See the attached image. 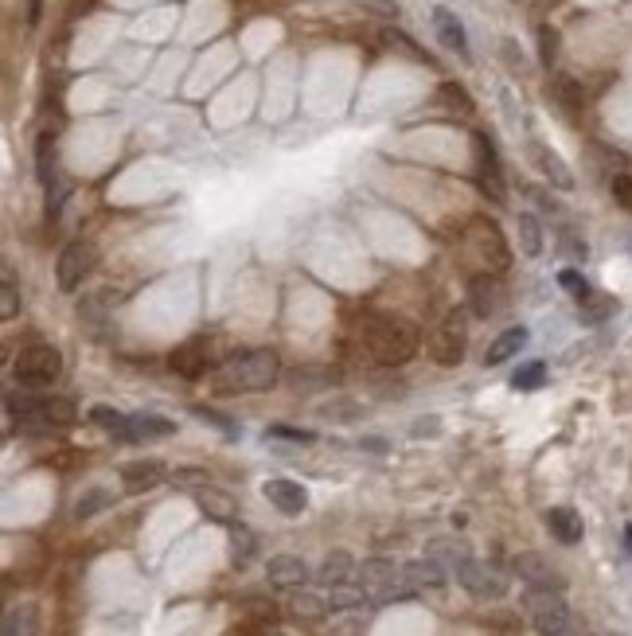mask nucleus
Here are the masks:
<instances>
[{
  "label": "nucleus",
  "mask_w": 632,
  "mask_h": 636,
  "mask_svg": "<svg viewBox=\"0 0 632 636\" xmlns=\"http://www.w3.org/2000/svg\"><path fill=\"white\" fill-rule=\"evenodd\" d=\"M356 344L371 367H402L418 352V332L410 324H402V320L367 317L359 324Z\"/></svg>",
  "instance_id": "1"
},
{
  "label": "nucleus",
  "mask_w": 632,
  "mask_h": 636,
  "mask_svg": "<svg viewBox=\"0 0 632 636\" xmlns=\"http://www.w3.org/2000/svg\"><path fill=\"white\" fill-rule=\"evenodd\" d=\"M281 379V359L270 348H250L242 356L219 363L215 371V391L219 395H250V391H270Z\"/></svg>",
  "instance_id": "2"
},
{
  "label": "nucleus",
  "mask_w": 632,
  "mask_h": 636,
  "mask_svg": "<svg viewBox=\"0 0 632 636\" xmlns=\"http://www.w3.org/2000/svg\"><path fill=\"white\" fill-rule=\"evenodd\" d=\"M8 418L24 430H63L75 422V406L67 398H40L28 395V391H16L8 395Z\"/></svg>",
  "instance_id": "3"
},
{
  "label": "nucleus",
  "mask_w": 632,
  "mask_h": 636,
  "mask_svg": "<svg viewBox=\"0 0 632 636\" xmlns=\"http://www.w3.org/2000/svg\"><path fill=\"white\" fill-rule=\"evenodd\" d=\"M523 605H527V617L539 629V636H586L558 590H527Z\"/></svg>",
  "instance_id": "4"
},
{
  "label": "nucleus",
  "mask_w": 632,
  "mask_h": 636,
  "mask_svg": "<svg viewBox=\"0 0 632 636\" xmlns=\"http://www.w3.org/2000/svg\"><path fill=\"white\" fill-rule=\"evenodd\" d=\"M465 239H469V250H473V258L480 262L484 274L500 278L512 266V250H508V239H504V231H500L496 219L476 215L473 223H469V231H465Z\"/></svg>",
  "instance_id": "5"
},
{
  "label": "nucleus",
  "mask_w": 632,
  "mask_h": 636,
  "mask_svg": "<svg viewBox=\"0 0 632 636\" xmlns=\"http://www.w3.org/2000/svg\"><path fill=\"white\" fill-rule=\"evenodd\" d=\"M12 371H16L20 387L40 391V387H51V383L63 375V356H59L51 344H32V348H24V352L16 356Z\"/></svg>",
  "instance_id": "6"
},
{
  "label": "nucleus",
  "mask_w": 632,
  "mask_h": 636,
  "mask_svg": "<svg viewBox=\"0 0 632 636\" xmlns=\"http://www.w3.org/2000/svg\"><path fill=\"white\" fill-rule=\"evenodd\" d=\"M359 586L367 590L371 601H402V597L414 594V586L406 582V574L398 570L395 562H383V558H367L359 566Z\"/></svg>",
  "instance_id": "7"
},
{
  "label": "nucleus",
  "mask_w": 632,
  "mask_h": 636,
  "mask_svg": "<svg viewBox=\"0 0 632 636\" xmlns=\"http://www.w3.org/2000/svg\"><path fill=\"white\" fill-rule=\"evenodd\" d=\"M473 157H476V184L480 192L492 199V203H504L508 188H504V168L496 157V145L488 141V133H476L473 137Z\"/></svg>",
  "instance_id": "8"
},
{
  "label": "nucleus",
  "mask_w": 632,
  "mask_h": 636,
  "mask_svg": "<svg viewBox=\"0 0 632 636\" xmlns=\"http://www.w3.org/2000/svg\"><path fill=\"white\" fill-rule=\"evenodd\" d=\"M94 262H98V250L90 246V242H71L63 254H59V262H55V278H59V289L63 293H75L82 281L90 278V270H94Z\"/></svg>",
  "instance_id": "9"
},
{
  "label": "nucleus",
  "mask_w": 632,
  "mask_h": 636,
  "mask_svg": "<svg viewBox=\"0 0 632 636\" xmlns=\"http://www.w3.org/2000/svg\"><path fill=\"white\" fill-rule=\"evenodd\" d=\"M465 344H469V336H465V320L457 317H445L441 320V328L434 332V340H430V352L441 367H457L461 359H465Z\"/></svg>",
  "instance_id": "10"
},
{
  "label": "nucleus",
  "mask_w": 632,
  "mask_h": 636,
  "mask_svg": "<svg viewBox=\"0 0 632 636\" xmlns=\"http://www.w3.org/2000/svg\"><path fill=\"white\" fill-rule=\"evenodd\" d=\"M457 582L469 590L473 597H504V590H508V582H504V574L500 570H492L488 562H476V558H469V562H461L457 566Z\"/></svg>",
  "instance_id": "11"
},
{
  "label": "nucleus",
  "mask_w": 632,
  "mask_h": 636,
  "mask_svg": "<svg viewBox=\"0 0 632 636\" xmlns=\"http://www.w3.org/2000/svg\"><path fill=\"white\" fill-rule=\"evenodd\" d=\"M262 492H266V500L274 504L277 512H285V516H301V512L309 508V492H305L297 480L270 477L262 484Z\"/></svg>",
  "instance_id": "12"
},
{
  "label": "nucleus",
  "mask_w": 632,
  "mask_h": 636,
  "mask_svg": "<svg viewBox=\"0 0 632 636\" xmlns=\"http://www.w3.org/2000/svg\"><path fill=\"white\" fill-rule=\"evenodd\" d=\"M515 574L527 582V590H558L562 594V574L554 570L543 555H519L515 558Z\"/></svg>",
  "instance_id": "13"
},
{
  "label": "nucleus",
  "mask_w": 632,
  "mask_h": 636,
  "mask_svg": "<svg viewBox=\"0 0 632 636\" xmlns=\"http://www.w3.org/2000/svg\"><path fill=\"white\" fill-rule=\"evenodd\" d=\"M469 301H473V313L480 320L496 317L500 313V305H504V285L496 274H476L469 281Z\"/></svg>",
  "instance_id": "14"
},
{
  "label": "nucleus",
  "mask_w": 632,
  "mask_h": 636,
  "mask_svg": "<svg viewBox=\"0 0 632 636\" xmlns=\"http://www.w3.org/2000/svg\"><path fill=\"white\" fill-rule=\"evenodd\" d=\"M266 578L274 582L277 590H301L309 582V566L297 555H274L266 562Z\"/></svg>",
  "instance_id": "15"
},
{
  "label": "nucleus",
  "mask_w": 632,
  "mask_h": 636,
  "mask_svg": "<svg viewBox=\"0 0 632 636\" xmlns=\"http://www.w3.org/2000/svg\"><path fill=\"white\" fill-rule=\"evenodd\" d=\"M168 367H172L176 375H184V379H199V375L207 371V340L199 336V340L180 344V348L168 356Z\"/></svg>",
  "instance_id": "16"
},
{
  "label": "nucleus",
  "mask_w": 632,
  "mask_h": 636,
  "mask_svg": "<svg viewBox=\"0 0 632 636\" xmlns=\"http://www.w3.org/2000/svg\"><path fill=\"white\" fill-rule=\"evenodd\" d=\"M160 480H164V465L160 461H129V465H121V488L133 492V496L157 488Z\"/></svg>",
  "instance_id": "17"
},
{
  "label": "nucleus",
  "mask_w": 632,
  "mask_h": 636,
  "mask_svg": "<svg viewBox=\"0 0 632 636\" xmlns=\"http://www.w3.org/2000/svg\"><path fill=\"white\" fill-rule=\"evenodd\" d=\"M531 157H535L539 172L551 180L554 188H562V192H570V188H574V172L566 168V160L558 157L554 149H547V145H531Z\"/></svg>",
  "instance_id": "18"
},
{
  "label": "nucleus",
  "mask_w": 632,
  "mask_h": 636,
  "mask_svg": "<svg viewBox=\"0 0 632 636\" xmlns=\"http://www.w3.org/2000/svg\"><path fill=\"white\" fill-rule=\"evenodd\" d=\"M196 504H199V512L207 519H215V523H235V500L227 496V492H219V488H196Z\"/></svg>",
  "instance_id": "19"
},
{
  "label": "nucleus",
  "mask_w": 632,
  "mask_h": 636,
  "mask_svg": "<svg viewBox=\"0 0 632 636\" xmlns=\"http://www.w3.org/2000/svg\"><path fill=\"white\" fill-rule=\"evenodd\" d=\"M434 28H437V40L445 43L449 51H457L461 59H469V40H465V28H461V20H457L449 8H434Z\"/></svg>",
  "instance_id": "20"
},
{
  "label": "nucleus",
  "mask_w": 632,
  "mask_h": 636,
  "mask_svg": "<svg viewBox=\"0 0 632 636\" xmlns=\"http://www.w3.org/2000/svg\"><path fill=\"white\" fill-rule=\"evenodd\" d=\"M402 574H406V582H410L414 590H441V586H445V570H441V562H434V558H414V562L402 566Z\"/></svg>",
  "instance_id": "21"
},
{
  "label": "nucleus",
  "mask_w": 632,
  "mask_h": 636,
  "mask_svg": "<svg viewBox=\"0 0 632 636\" xmlns=\"http://www.w3.org/2000/svg\"><path fill=\"white\" fill-rule=\"evenodd\" d=\"M527 344V328L519 324V328H504L492 344H488V352H484V363L488 367H496V363H508L512 356H519V348Z\"/></svg>",
  "instance_id": "22"
},
{
  "label": "nucleus",
  "mask_w": 632,
  "mask_h": 636,
  "mask_svg": "<svg viewBox=\"0 0 632 636\" xmlns=\"http://www.w3.org/2000/svg\"><path fill=\"white\" fill-rule=\"evenodd\" d=\"M176 434V422L172 418H160V414H137L129 418V441H157L172 438Z\"/></svg>",
  "instance_id": "23"
},
{
  "label": "nucleus",
  "mask_w": 632,
  "mask_h": 636,
  "mask_svg": "<svg viewBox=\"0 0 632 636\" xmlns=\"http://www.w3.org/2000/svg\"><path fill=\"white\" fill-rule=\"evenodd\" d=\"M547 527H551V535L558 543H566V547H574L578 539H582V519L574 508H551L547 512Z\"/></svg>",
  "instance_id": "24"
},
{
  "label": "nucleus",
  "mask_w": 632,
  "mask_h": 636,
  "mask_svg": "<svg viewBox=\"0 0 632 636\" xmlns=\"http://www.w3.org/2000/svg\"><path fill=\"white\" fill-rule=\"evenodd\" d=\"M551 98L570 114V118H578L582 114V106H586V94H582V86L570 79V75H558L551 82Z\"/></svg>",
  "instance_id": "25"
},
{
  "label": "nucleus",
  "mask_w": 632,
  "mask_h": 636,
  "mask_svg": "<svg viewBox=\"0 0 632 636\" xmlns=\"http://www.w3.org/2000/svg\"><path fill=\"white\" fill-rule=\"evenodd\" d=\"M426 558H434V562H449L453 570L461 566V562H469L473 551H469V543L465 539H434L430 547H426Z\"/></svg>",
  "instance_id": "26"
},
{
  "label": "nucleus",
  "mask_w": 632,
  "mask_h": 636,
  "mask_svg": "<svg viewBox=\"0 0 632 636\" xmlns=\"http://www.w3.org/2000/svg\"><path fill=\"white\" fill-rule=\"evenodd\" d=\"M254 551H258L254 531L242 527V523H231V562H235V566H250V562H254Z\"/></svg>",
  "instance_id": "27"
},
{
  "label": "nucleus",
  "mask_w": 632,
  "mask_h": 636,
  "mask_svg": "<svg viewBox=\"0 0 632 636\" xmlns=\"http://www.w3.org/2000/svg\"><path fill=\"white\" fill-rule=\"evenodd\" d=\"M90 422L102 426V430L114 434V438L129 441V418H125L121 410H114V406H90Z\"/></svg>",
  "instance_id": "28"
},
{
  "label": "nucleus",
  "mask_w": 632,
  "mask_h": 636,
  "mask_svg": "<svg viewBox=\"0 0 632 636\" xmlns=\"http://www.w3.org/2000/svg\"><path fill=\"white\" fill-rule=\"evenodd\" d=\"M36 176H40L43 188H55V137L51 133H43L40 145H36Z\"/></svg>",
  "instance_id": "29"
},
{
  "label": "nucleus",
  "mask_w": 632,
  "mask_h": 636,
  "mask_svg": "<svg viewBox=\"0 0 632 636\" xmlns=\"http://www.w3.org/2000/svg\"><path fill=\"white\" fill-rule=\"evenodd\" d=\"M4 636H36V609L32 605H16L4 617Z\"/></svg>",
  "instance_id": "30"
},
{
  "label": "nucleus",
  "mask_w": 632,
  "mask_h": 636,
  "mask_svg": "<svg viewBox=\"0 0 632 636\" xmlns=\"http://www.w3.org/2000/svg\"><path fill=\"white\" fill-rule=\"evenodd\" d=\"M437 98L445 102V110H453V114H461V118H469V114L476 110L473 98H469V90H465V86H457V82H441Z\"/></svg>",
  "instance_id": "31"
},
{
  "label": "nucleus",
  "mask_w": 632,
  "mask_h": 636,
  "mask_svg": "<svg viewBox=\"0 0 632 636\" xmlns=\"http://www.w3.org/2000/svg\"><path fill=\"white\" fill-rule=\"evenodd\" d=\"M289 609H293V617H301V621H324L328 601H324V597H316V594H293Z\"/></svg>",
  "instance_id": "32"
},
{
  "label": "nucleus",
  "mask_w": 632,
  "mask_h": 636,
  "mask_svg": "<svg viewBox=\"0 0 632 636\" xmlns=\"http://www.w3.org/2000/svg\"><path fill=\"white\" fill-rule=\"evenodd\" d=\"M363 601H367V590H363V586H352V582H340V586L328 590V605H332V609H359Z\"/></svg>",
  "instance_id": "33"
},
{
  "label": "nucleus",
  "mask_w": 632,
  "mask_h": 636,
  "mask_svg": "<svg viewBox=\"0 0 632 636\" xmlns=\"http://www.w3.org/2000/svg\"><path fill=\"white\" fill-rule=\"evenodd\" d=\"M348 570H352V558L344 555V551H336V555L324 558L320 582H324V586H340V582H348Z\"/></svg>",
  "instance_id": "34"
},
{
  "label": "nucleus",
  "mask_w": 632,
  "mask_h": 636,
  "mask_svg": "<svg viewBox=\"0 0 632 636\" xmlns=\"http://www.w3.org/2000/svg\"><path fill=\"white\" fill-rule=\"evenodd\" d=\"M519 246H523V254H527V258L543 254V231H539L535 215H519Z\"/></svg>",
  "instance_id": "35"
},
{
  "label": "nucleus",
  "mask_w": 632,
  "mask_h": 636,
  "mask_svg": "<svg viewBox=\"0 0 632 636\" xmlns=\"http://www.w3.org/2000/svg\"><path fill=\"white\" fill-rule=\"evenodd\" d=\"M543 379H547V363H543V359H535V363H527V367H519V371H515L512 387L515 391H535Z\"/></svg>",
  "instance_id": "36"
},
{
  "label": "nucleus",
  "mask_w": 632,
  "mask_h": 636,
  "mask_svg": "<svg viewBox=\"0 0 632 636\" xmlns=\"http://www.w3.org/2000/svg\"><path fill=\"white\" fill-rule=\"evenodd\" d=\"M110 504H114V496H110L106 488H90L86 496H79V504H75V516H79V519H90L94 512L110 508Z\"/></svg>",
  "instance_id": "37"
},
{
  "label": "nucleus",
  "mask_w": 632,
  "mask_h": 636,
  "mask_svg": "<svg viewBox=\"0 0 632 636\" xmlns=\"http://www.w3.org/2000/svg\"><path fill=\"white\" fill-rule=\"evenodd\" d=\"M16 309H20V289H16L12 270H4V285H0V317L12 320L16 317Z\"/></svg>",
  "instance_id": "38"
},
{
  "label": "nucleus",
  "mask_w": 632,
  "mask_h": 636,
  "mask_svg": "<svg viewBox=\"0 0 632 636\" xmlns=\"http://www.w3.org/2000/svg\"><path fill=\"white\" fill-rule=\"evenodd\" d=\"M383 43H387V47H398V51H406V55H410V59H418V63H430V67H434V59H430L418 43L410 40V36H402V32H383Z\"/></svg>",
  "instance_id": "39"
},
{
  "label": "nucleus",
  "mask_w": 632,
  "mask_h": 636,
  "mask_svg": "<svg viewBox=\"0 0 632 636\" xmlns=\"http://www.w3.org/2000/svg\"><path fill=\"white\" fill-rule=\"evenodd\" d=\"M539 59H543V67H554V59H558V32L551 24L539 28Z\"/></svg>",
  "instance_id": "40"
},
{
  "label": "nucleus",
  "mask_w": 632,
  "mask_h": 636,
  "mask_svg": "<svg viewBox=\"0 0 632 636\" xmlns=\"http://www.w3.org/2000/svg\"><path fill=\"white\" fill-rule=\"evenodd\" d=\"M558 285H562V289H570L578 305H582V301L590 297V285H586V278H582L578 270H562V274H558Z\"/></svg>",
  "instance_id": "41"
},
{
  "label": "nucleus",
  "mask_w": 632,
  "mask_h": 636,
  "mask_svg": "<svg viewBox=\"0 0 632 636\" xmlns=\"http://www.w3.org/2000/svg\"><path fill=\"white\" fill-rule=\"evenodd\" d=\"M289 383H293L297 391H301V387H309V383H336V371H320V375H316V371H293V375H289Z\"/></svg>",
  "instance_id": "42"
},
{
  "label": "nucleus",
  "mask_w": 632,
  "mask_h": 636,
  "mask_svg": "<svg viewBox=\"0 0 632 636\" xmlns=\"http://www.w3.org/2000/svg\"><path fill=\"white\" fill-rule=\"evenodd\" d=\"M196 414L203 418V422H211V426H219L227 438H238V426L231 422V418H223V414H215V410H207V406H196Z\"/></svg>",
  "instance_id": "43"
},
{
  "label": "nucleus",
  "mask_w": 632,
  "mask_h": 636,
  "mask_svg": "<svg viewBox=\"0 0 632 636\" xmlns=\"http://www.w3.org/2000/svg\"><path fill=\"white\" fill-rule=\"evenodd\" d=\"M613 199H617L625 211H632V176H617V180H613Z\"/></svg>",
  "instance_id": "44"
},
{
  "label": "nucleus",
  "mask_w": 632,
  "mask_h": 636,
  "mask_svg": "<svg viewBox=\"0 0 632 636\" xmlns=\"http://www.w3.org/2000/svg\"><path fill=\"white\" fill-rule=\"evenodd\" d=\"M266 438L305 441V445H309V441H313V434H309V430H289V426H270V430H266Z\"/></svg>",
  "instance_id": "45"
},
{
  "label": "nucleus",
  "mask_w": 632,
  "mask_h": 636,
  "mask_svg": "<svg viewBox=\"0 0 632 636\" xmlns=\"http://www.w3.org/2000/svg\"><path fill=\"white\" fill-rule=\"evenodd\" d=\"M562 246H566V254H570V258H578V262L586 258V242H578V235H570V231H566V235H562Z\"/></svg>",
  "instance_id": "46"
},
{
  "label": "nucleus",
  "mask_w": 632,
  "mask_h": 636,
  "mask_svg": "<svg viewBox=\"0 0 632 636\" xmlns=\"http://www.w3.org/2000/svg\"><path fill=\"white\" fill-rule=\"evenodd\" d=\"M40 16H43V0H28V24H32V28L40 24Z\"/></svg>",
  "instance_id": "47"
},
{
  "label": "nucleus",
  "mask_w": 632,
  "mask_h": 636,
  "mask_svg": "<svg viewBox=\"0 0 632 636\" xmlns=\"http://www.w3.org/2000/svg\"><path fill=\"white\" fill-rule=\"evenodd\" d=\"M434 430H437V418H426V422H418L414 434H434Z\"/></svg>",
  "instance_id": "48"
},
{
  "label": "nucleus",
  "mask_w": 632,
  "mask_h": 636,
  "mask_svg": "<svg viewBox=\"0 0 632 636\" xmlns=\"http://www.w3.org/2000/svg\"><path fill=\"white\" fill-rule=\"evenodd\" d=\"M629 250H632V235H629Z\"/></svg>",
  "instance_id": "49"
}]
</instances>
